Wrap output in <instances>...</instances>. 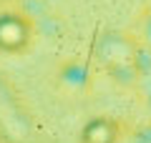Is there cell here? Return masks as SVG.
<instances>
[{
  "mask_svg": "<svg viewBox=\"0 0 151 143\" xmlns=\"http://www.w3.org/2000/svg\"><path fill=\"white\" fill-rule=\"evenodd\" d=\"M96 55L101 60L103 70L111 78L121 80V83H131L139 78L141 73V53L131 38L121 35V33H108L101 38L96 48Z\"/></svg>",
  "mask_w": 151,
  "mask_h": 143,
  "instance_id": "obj_1",
  "label": "cell"
},
{
  "mask_svg": "<svg viewBox=\"0 0 151 143\" xmlns=\"http://www.w3.org/2000/svg\"><path fill=\"white\" fill-rule=\"evenodd\" d=\"M33 40V23L20 13H0V53H23Z\"/></svg>",
  "mask_w": 151,
  "mask_h": 143,
  "instance_id": "obj_2",
  "label": "cell"
},
{
  "mask_svg": "<svg viewBox=\"0 0 151 143\" xmlns=\"http://www.w3.org/2000/svg\"><path fill=\"white\" fill-rule=\"evenodd\" d=\"M121 136V123L111 116H96L81 128V143H119Z\"/></svg>",
  "mask_w": 151,
  "mask_h": 143,
  "instance_id": "obj_3",
  "label": "cell"
},
{
  "mask_svg": "<svg viewBox=\"0 0 151 143\" xmlns=\"http://www.w3.org/2000/svg\"><path fill=\"white\" fill-rule=\"evenodd\" d=\"M141 40H144L146 50H151V5L146 8L144 18H141Z\"/></svg>",
  "mask_w": 151,
  "mask_h": 143,
  "instance_id": "obj_4",
  "label": "cell"
},
{
  "mask_svg": "<svg viewBox=\"0 0 151 143\" xmlns=\"http://www.w3.org/2000/svg\"><path fill=\"white\" fill-rule=\"evenodd\" d=\"M149 111H151V95H149Z\"/></svg>",
  "mask_w": 151,
  "mask_h": 143,
  "instance_id": "obj_5",
  "label": "cell"
}]
</instances>
